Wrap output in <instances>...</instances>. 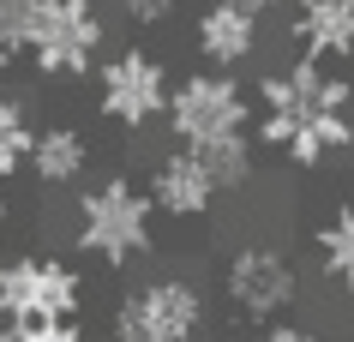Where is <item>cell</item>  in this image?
Masks as SVG:
<instances>
[{"label": "cell", "instance_id": "1", "mask_svg": "<svg viewBox=\"0 0 354 342\" xmlns=\"http://www.w3.org/2000/svg\"><path fill=\"white\" fill-rule=\"evenodd\" d=\"M252 102H259V144H270L295 169H318L342 144H354V84L324 60L300 55L264 73L252 84Z\"/></svg>", "mask_w": 354, "mask_h": 342}, {"label": "cell", "instance_id": "2", "mask_svg": "<svg viewBox=\"0 0 354 342\" xmlns=\"http://www.w3.org/2000/svg\"><path fill=\"white\" fill-rule=\"evenodd\" d=\"M73 240L84 258L109 270H127L138 258L156 252V210H150V192L127 174H109L96 180L91 192H78V228Z\"/></svg>", "mask_w": 354, "mask_h": 342}, {"label": "cell", "instance_id": "3", "mask_svg": "<svg viewBox=\"0 0 354 342\" xmlns=\"http://www.w3.org/2000/svg\"><path fill=\"white\" fill-rule=\"evenodd\" d=\"M168 133H174V144H210V138H228V133H246L252 126V91H246L234 73H216V66H205V73H187L180 84H168Z\"/></svg>", "mask_w": 354, "mask_h": 342}, {"label": "cell", "instance_id": "4", "mask_svg": "<svg viewBox=\"0 0 354 342\" xmlns=\"http://www.w3.org/2000/svg\"><path fill=\"white\" fill-rule=\"evenodd\" d=\"M114 342H198L205 336V288L192 276H150L114 306Z\"/></svg>", "mask_w": 354, "mask_h": 342}, {"label": "cell", "instance_id": "5", "mask_svg": "<svg viewBox=\"0 0 354 342\" xmlns=\"http://www.w3.org/2000/svg\"><path fill=\"white\" fill-rule=\"evenodd\" d=\"M223 301H228V312H241V319H252V324L288 319V312L300 306L295 258H288L282 247H264V240L241 247L223 265Z\"/></svg>", "mask_w": 354, "mask_h": 342}, {"label": "cell", "instance_id": "6", "mask_svg": "<svg viewBox=\"0 0 354 342\" xmlns=\"http://www.w3.org/2000/svg\"><path fill=\"white\" fill-rule=\"evenodd\" d=\"M84 276L55 252H19L0 265V319H78Z\"/></svg>", "mask_w": 354, "mask_h": 342}, {"label": "cell", "instance_id": "7", "mask_svg": "<svg viewBox=\"0 0 354 342\" xmlns=\"http://www.w3.org/2000/svg\"><path fill=\"white\" fill-rule=\"evenodd\" d=\"M168 84H174V78H168V66L156 55L120 48V55H109L96 66V108H102V120H114V126L145 133L150 120H162Z\"/></svg>", "mask_w": 354, "mask_h": 342}, {"label": "cell", "instance_id": "8", "mask_svg": "<svg viewBox=\"0 0 354 342\" xmlns=\"http://www.w3.org/2000/svg\"><path fill=\"white\" fill-rule=\"evenodd\" d=\"M102 19L84 12V6H60V0H42L37 24H30V42L24 55L42 78H84L102 60Z\"/></svg>", "mask_w": 354, "mask_h": 342}, {"label": "cell", "instance_id": "9", "mask_svg": "<svg viewBox=\"0 0 354 342\" xmlns=\"http://www.w3.org/2000/svg\"><path fill=\"white\" fill-rule=\"evenodd\" d=\"M145 192H150V210L156 216H174V222H198V216H210L216 210V180H210L205 169H198V156L180 144V151H168L156 169H150V180H145Z\"/></svg>", "mask_w": 354, "mask_h": 342}, {"label": "cell", "instance_id": "10", "mask_svg": "<svg viewBox=\"0 0 354 342\" xmlns=\"http://www.w3.org/2000/svg\"><path fill=\"white\" fill-rule=\"evenodd\" d=\"M192 48H198L205 66H216V73H241L246 60L264 48V19L228 6V0H210L205 12L192 19Z\"/></svg>", "mask_w": 354, "mask_h": 342}, {"label": "cell", "instance_id": "11", "mask_svg": "<svg viewBox=\"0 0 354 342\" xmlns=\"http://www.w3.org/2000/svg\"><path fill=\"white\" fill-rule=\"evenodd\" d=\"M295 42L306 60H354V0H295Z\"/></svg>", "mask_w": 354, "mask_h": 342}, {"label": "cell", "instance_id": "12", "mask_svg": "<svg viewBox=\"0 0 354 342\" xmlns=\"http://www.w3.org/2000/svg\"><path fill=\"white\" fill-rule=\"evenodd\" d=\"M24 169L37 174L42 187H78L84 169H91V138L78 126H66V120H55V126H42L30 138V162Z\"/></svg>", "mask_w": 354, "mask_h": 342}, {"label": "cell", "instance_id": "13", "mask_svg": "<svg viewBox=\"0 0 354 342\" xmlns=\"http://www.w3.org/2000/svg\"><path fill=\"white\" fill-rule=\"evenodd\" d=\"M259 144H252V133H228V138H210V144H192V156H198V169L216 180V192H241L246 180H252V169H259Z\"/></svg>", "mask_w": 354, "mask_h": 342}, {"label": "cell", "instance_id": "14", "mask_svg": "<svg viewBox=\"0 0 354 342\" xmlns=\"http://www.w3.org/2000/svg\"><path fill=\"white\" fill-rule=\"evenodd\" d=\"M318 265L342 294H354V205H342L330 222L318 228Z\"/></svg>", "mask_w": 354, "mask_h": 342}, {"label": "cell", "instance_id": "15", "mask_svg": "<svg viewBox=\"0 0 354 342\" xmlns=\"http://www.w3.org/2000/svg\"><path fill=\"white\" fill-rule=\"evenodd\" d=\"M30 138H37V126H30L24 102L0 96V180L24 174V162H30Z\"/></svg>", "mask_w": 354, "mask_h": 342}, {"label": "cell", "instance_id": "16", "mask_svg": "<svg viewBox=\"0 0 354 342\" xmlns=\"http://www.w3.org/2000/svg\"><path fill=\"white\" fill-rule=\"evenodd\" d=\"M0 342H84L78 319H0Z\"/></svg>", "mask_w": 354, "mask_h": 342}, {"label": "cell", "instance_id": "17", "mask_svg": "<svg viewBox=\"0 0 354 342\" xmlns=\"http://www.w3.org/2000/svg\"><path fill=\"white\" fill-rule=\"evenodd\" d=\"M37 6L42 0H0V42L24 55V42H30V24H37Z\"/></svg>", "mask_w": 354, "mask_h": 342}, {"label": "cell", "instance_id": "18", "mask_svg": "<svg viewBox=\"0 0 354 342\" xmlns=\"http://www.w3.org/2000/svg\"><path fill=\"white\" fill-rule=\"evenodd\" d=\"M120 12H127V24L150 30V24H168V19H174V12H180V0H120Z\"/></svg>", "mask_w": 354, "mask_h": 342}, {"label": "cell", "instance_id": "19", "mask_svg": "<svg viewBox=\"0 0 354 342\" xmlns=\"http://www.w3.org/2000/svg\"><path fill=\"white\" fill-rule=\"evenodd\" d=\"M252 342H318V330H313V324H300V319H270V324L252 330Z\"/></svg>", "mask_w": 354, "mask_h": 342}, {"label": "cell", "instance_id": "20", "mask_svg": "<svg viewBox=\"0 0 354 342\" xmlns=\"http://www.w3.org/2000/svg\"><path fill=\"white\" fill-rule=\"evenodd\" d=\"M228 6H241V12H252V19H270L282 0H228Z\"/></svg>", "mask_w": 354, "mask_h": 342}, {"label": "cell", "instance_id": "21", "mask_svg": "<svg viewBox=\"0 0 354 342\" xmlns=\"http://www.w3.org/2000/svg\"><path fill=\"white\" fill-rule=\"evenodd\" d=\"M12 60H19V55H12V48L0 42V84H6V73H12Z\"/></svg>", "mask_w": 354, "mask_h": 342}, {"label": "cell", "instance_id": "22", "mask_svg": "<svg viewBox=\"0 0 354 342\" xmlns=\"http://www.w3.org/2000/svg\"><path fill=\"white\" fill-rule=\"evenodd\" d=\"M60 6H84V12H96V0H60Z\"/></svg>", "mask_w": 354, "mask_h": 342}, {"label": "cell", "instance_id": "23", "mask_svg": "<svg viewBox=\"0 0 354 342\" xmlns=\"http://www.w3.org/2000/svg\"><path fill=\"white\" fill-rule=\"evenodd\" d=\"M0 222H6V192H0Z\"/></svg>", "mask_w": 354, "mask_h": 342}]
</instances>
